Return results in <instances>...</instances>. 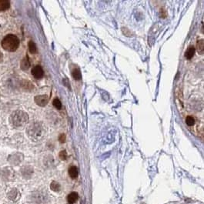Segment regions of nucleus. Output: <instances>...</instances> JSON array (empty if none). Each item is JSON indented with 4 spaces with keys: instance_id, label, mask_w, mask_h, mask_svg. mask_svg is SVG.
<instances>
[{
    "instance_id": "nucleus-10",
    "label": "nucleus",
    "mask_w": 204,
    "mask_h": 204,
    "mask_svg": "<svg viewBox=\"0 0 204 204\" xmlns=\"http://www.w3.org/2000/svg\"><path fill=\"white\" fill-rule=\"evenodd\" d=\"M194 53H195V48L194 46H189L185 52V57L187 59H191L194 57Z\"/></svg>"
},
{
    "instance_id": "nucleus-21",
    "label": "nucleus",
    "mask_w": 204,
    "mask_h": 204,
    "mask_svg": "<svg viewBox=\"0 0 204 204\" xmlns=\"http://www.w3.org/2000/svg\"><path fill=\"white\" fill-rule=\"evenodd\" d=\"M122 32L126 36H132V35H133L131 31L129 30L128 28H126V27H122Z\"/></svg>"
},
{
    "instance_id": "nucleus-2",
    "label": "nucleus",
    "mask_w": 204,
    "mask_h": 204,
    "mask_svg": "<svg viewBox=\"0 0 204 204\" xmlns=\"http://www.w3.org/2000/svg\"><path fill=\"white\" fill-rule=\"evenodd\" d=\"M29 121L28 114L22 110H16L10 115L9 122L12 126L16 129L23 128Z\"/></svg>"
},
{
    "instance_id": "nucleus-14",
    "label": "nucleus",
    "mask_w": 204,
    "mask_h": 204,
    "mask_svg": "<svg viewBox=\"0 0 204 204\" xmlns=\"http://www.w3.org/2000/svg\"><path fill=\"white\" fill-rule=\"evenodd\" d=\"M18 196H19V193H18V190L16 189H12V190L9 193V194H8L9 198L12 200H17Z\"/></svg>"
},
{
    "instance_id": "nucleus-12",
    "label": "nucleus",
    "mask_w": 204,
    "mask_h": 204,
    "mask_svg": "<svg viewBox=\"0 0 204 204\" xmlns=\"http://www.w3.org/2000/svg\"><path fill=\"white\" fill-rule=\"evenodd\" d=\"M196 49H197V52L200 55H203L204 53V40L203 39H200L197 42L196 44Z\"/></svg>"
},
{
    "instance_id": "nucleus-1",
    "label": "nucleus",
    "mask_w": 204,
    "mask_h": 204,
    "mask_svg": "<svg viewBox=\"0 0 204 204\" xmlns=\"http://www.w3.org/2000/svg\"><path fill=\"white\" fill-rule=\"evenodd\" d=\"M27 135L33 141H39L45 134V129L43 123L39 122H32L26 129Z\"/></svg>"
},
{
    "instance_id": "nucleus-19",
    "label": "nucleus",
    "mask_w": 204,
    "mask_h": 204,
    "mask_svg": "<svg viewBox=\"0 0 204 204\" xmlns=\"http://www.w3.org/2000/svg\"><path fill=\"white\" fill-rule=\"evenodd\" d=\"M186 123H187V126H194V124H195V119H194V117L191 116H187V118H186Z\"/></svg>"
},
{
    "instance_id": "nucleus-4",
    "label": "nucleus",
    "mask_w": 204,
    "mask_h": 204,
    "mask_svg": "<svg viewBox=\"0 0 204 204\" xmlns=\"http://www.w3.org/2000/svg\"><path fill=\"white\" fill-rule=\"evenodd\" d=\"M30 204H45L48 201L46 194L42 192H35L30 196Z\"/></svg>"
},
{
    "instance_id": "nucleus-20",
    "label": "nucleus",
    "mask_w": 204,
    "mask_h": 204,
    "mask_svg": "<svg viewBox=\"0 0 204 204\" xmlns=\"http://www.w3.org/2000/svg\"><path fill=\"white\" fill-rule=\"evenodd\" d=\"M53 105L57 110H60L61 108H62V103H61V101L59 99L56 98V99L53 100Z\"/></svg>"
},
{
    "instance_id": "nucleus-13",
    "label": "nucleus",
    "mask_w": 204,
    "mask_h": 204,
    "mask_svg": "<svg viewBox=\"0 0 204 204\" xmlns=\"http://www.w3.org/2000/svg\"><path fill=\"white\" fill-rule=\"evenodd\" d=\"M72 75L74 78V80H77V81H79V80H80L82 79V74L80 69H76L75 68V69H73V72H72Z\"/></svg>"
},
{
    "instance_id": "nucleus-8",
    "label": "nucleus",
    "mask_w": 204,
    "mask_h": 204,
    "mask_svg": "<svg viewBox=\"0 0 204 204\" xmlns=\"http://www.w3.org/2000/svg\"><path fill=\"white\" fill-rule=\"evenodd\" d=\"M78 200V194H76L75 192H73L70 194L68 195L67 197V202L69 204H73L75 203Z\"/></svg>"
},
{
    "instance_id": "nucleus-3",
    "label": "nucleus",
    "mask_w": 204,
    "mask_h": 204,
    "mask_svg": "<svg viewBox=\"0 0 204 204\" xmlns=\"http://www.w3.org/2000/svg\"><path fill=\"white\" fill-rule=\"evenodd\" d=\"M20 45V39L13 34L7 35L2 41V47L9 52H15Z\"/></svg>"
},
{
    "instance_id": "nucleus-24",
    "label": "nucleus",
    "mask_w": 204,
    "mask_h": 204,
    "mask_svg": "<svg viewBox=\"0 0 204 204\" xmlns=\"http://www.w3.org/2000/svg\"><path fill=\"white\" fill-rule=\"evenodd\" d=\"M2 60H3V54L0 51V62H2Z\"/></svg>"
},
{
    "instance_id": "nucleus-15",
    "label": "nucleus",
    "mask_w": 204,
    "mask_h": 204,
    "mask_svg": "<svg viewBox=\"0 0 204 204\" xmlns=\"http://www.w3.org/2000/svg\"><path fill=\"white\" fill-rule=\"evenodd\" d=\"M50 189L54 192H59L61 189L60 184L56 181H52L50 184Z\"/></svg>"
},
{
    "instance_id": "nucleus-17",
    "label": "nucleus",
    "mask_w": 204,
    "mask_h": 204,
    "mask_svg": "<svg viewBox=\"0 0 204 204\" xmlns=\"http://www.w3.org/2000/svg\"><path fill=\"white\" fill-rule=\"evenodd\" d=\"M28 46H29V52H30L31 53L34 54L36 52L37 48H36V44H35L34 42H32V41H29V42Z\"/></svg>"
},
{
    "instance_id": "nucleus-23",
    "label": "nucleus",
    "mask_w": 204,
    "mask_h": 204,
    "mask_svg": "<svg viewBox=\"0 0 204 204\" xmlns=\"http://www.w3.org/2000/svg\"><path fill=\"white\" fill-rule=\"evenodd\" d=\"M66 135L65 134H61L59 136V142L61 143H63L66 142Z\"/></svg>"
},
{
    "instance_id": "nucleus-5",
    "label": "nucleus",
    "mask_w": 204,
    "mask_h": 204,
    "mask_svg": "<svg viewBox=\"0 0 204 204\" xmlns=\"http://www.w3.org/2000/svg\"><path fill=\"white\" fill-rule=\"evenodd\" d=\"M49 100H50V98L46 95H39V96H35L34 98L35 103L39 106H42V107L47 105Z\"/></svg>"
},
{
    "instance_id": "nucleus-18",
    "label": "nucleus",
    "mask_w": 204,
    "mask_h": 204,
    "mask_svg": "<svg viewBox=\"0 0 204 204\" xmlns=\"http://www.w3.org/2000/svg\"><path fill=\"white\" fill-rule=\"evenodd\" d=\"M21 85L24 89H28V90H30V89H32L33 88V85L32 84V82H30L29 81H26V80H25V81H22Z\"/></svg>"
},
{
    "instance_id": "nucleus-22",
    "label": "nucleus",
    "mask_w": 204,
    "mask_h": 204,
    "mask_svg": "<svg viewBox=\"0 0 204 204\" xmlns=\"http://www.w3.org/2000/svg\"><path fill=\"white\" fill-rule=\"evenodd\" d=\"M67 156H68V155H67V153L66 150H62L60 153H59V158H60L62 160H66Z\"/></svg>"
},
{
    "instance_id": "nucleus-6",
    "label": "nucleus",
    "mask_w": 204,
    "mask_h": 204,
    "mask_svg": "<svg viewBox=\"0 0 204 204\" xmlns=\"http://www.w3.org/2000/svg\"><path fill=\"white\" fill-rule=\"evenodd\" d=\"M32 75L37 80L41 79L44 75V71H43V68L40 66H34L32 69Z\"/></svg>"
},
{
    "instance_id": "nucleus-9",
    "label": "nucleus",
    "mask_w": 204,
    "mask_h": 204,
    "mask_svg": "<svg viewBox=\"0 0 204 204\" xmlns=\"http://www.w3.org/2000/svg\"><path fill=\"white\" fill-rule=\"evenodd\" d=\"M10 2L9 0H0V12H3L9 9Z\"/></svg>"
},
{
    "instance_id": "nucleus-11",
    "label": "nucleus",
    "mask_w": 204,
    "mask_h": 204,
    "mask_svg": "<svg viewBox=\"0 0 204 204\" xmlns=\"http://www.w3.org/2000/svg\"><path fill=\"white\" fill-rule=\"evenodd\" d=\"M69 175L72 179H75L78 176V169L75 166H72L69 168Z\"/></svg>"
},
{
    "instance_id": "nucleus-7",
    "label": "nucleus",
    "mask_w": 204,
    "mask_h": 204,
    "mask_svg": "<svg viewBox=\"0 0 204 204\" xmlns=\"http://www.w3.org/2000/svg\"><path fill=\"white\" fill-rule=\"evenodd\" d=\"M20 66H21V69H22V70H27L28 69H29V67H30V61H29V59L28 56H26V57L22 60Z\"/></svg>"
},
{
    "instance_id": "nucleus-16",
    "label": "nucleus",
    "mask_w": 204,
    "mask_h": 204,
    "mask_svg": "<svg viewBox=\"0 0 204 204\" xmlns=\"http://www.w3.org/2000/svg\"><path fill=\"white\" fill-rule=\"evenodd\" d=\"M32 168L29 167V166L25 167L24 168V170H22V175H23L25 177H26V178H29V177L32 176Z\"/></svg>"
}]
</instances>
